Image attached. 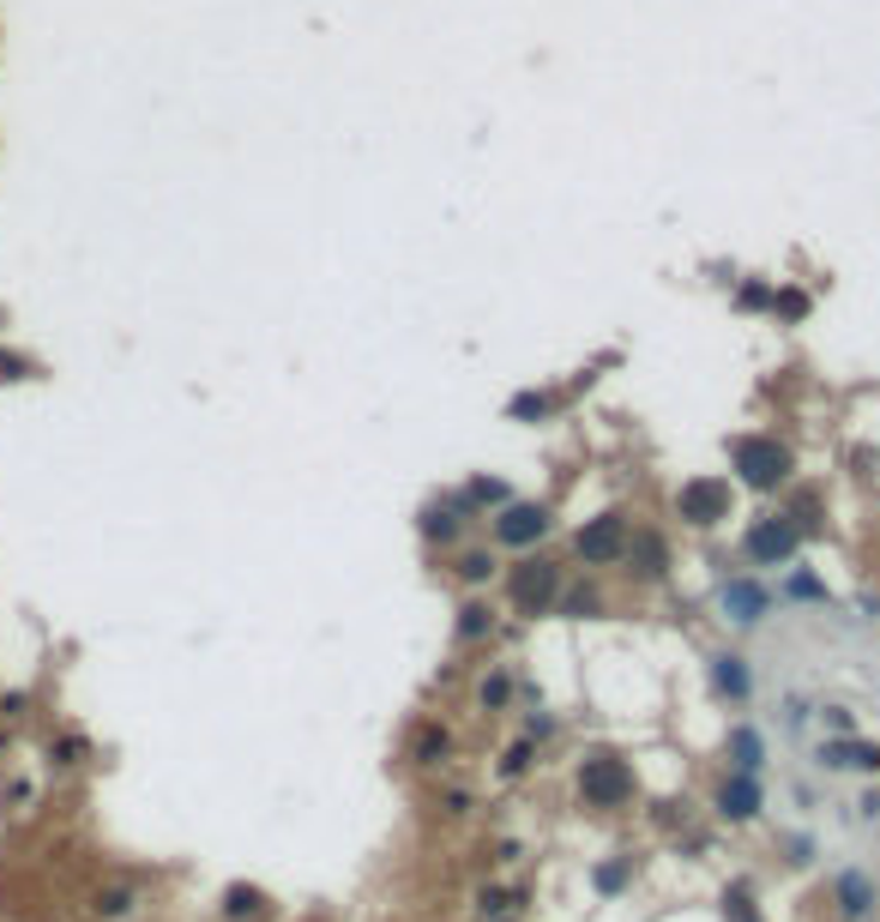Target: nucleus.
Returning <instances> with one entry per match:
<instances>
[{"instance_id": "obj_4", "label": "nucleus", "mask_w": 880, "mask_h": 922, "mask_svg": "<svg viewBox=\"0 0 880 922\" xmlns=\"http://www.w3.org/2000/svg\"><path fill=\"white\" fill-rule=\"evenodd\" d=\"M803 543H808V537L796 531V519H790L784 507H772V513H760V519H748V531H742V561H748V567H760V573L796 567Z\"/></svg>"}, {"instance_id": "obj_27", "label": "nucleus", "mask_w": 880, "mask_h": 922, "mask_svg": "<svg viewBox=\"0 0 880 922\" xmlns=\"http://www.w3.org/2000/svg\"><path fill=\"white\" fill-rule=\"evenodd\" d=\"M778 603H820V610H827L832 591H827V585H820L808 567H790L784 579H778Z\"/></svg>"}, {"instance_id": "obj_28", "label": "nucleus", "mask_w": 880, "mask_h": 922, "mask_svg": "<svg viewBox=\"0 0 880 922\" xmlns=\"http://www.w3.org/2000/svg\"><path fill=\"white\" fill-rule=\"evenodd\" d=\"M555 410H561V398L555 392H537V386L506 398V422H543V416H555Z\"/></svg>"}, {"instance_id": "obj_16", "label": "nucleus", "mask_w": 880, "mask_h": 922, "mask_svg": "<svg viewBox=\"0 0 880 922\" xmlns=\"http://www.w3.org/2000/svg\"><path fill=\"white\" fill-rule=\"evenodd\" d=\"M501 634V615H494V603L482 598V591H470L465 603H459V615H453V646L465 651V646H489V639Z\"/></svg>"}, {"instance_id": "obj_21", "label": "nucleus", "mask_w": 880, "mask_h": 922, "mask_svg": "<svg viewBox=\"0 0 880 922\" xmlns=\"http://www.w3.org/2000/svg\"><path fill=\"white\" fill-rule=\"evenodd\" d=\"M718 910H724V922H766V910H760V886H754L748 874L724 881V893H718Z\"/></svg>"}, {"instance_id": "obj_32", "label": "nucleus", "mask_w": 880, "mask_h": 922, "mask_svg": "<svg viewBox=\"0 0 880 922\" xmlns=\"http://www.w3.org/2000/svg\"><path fill=\"white\" fill-rule=\"evenodd\" d=\"M518 736H531L537 748H543V741H555V736H561V717L537 705V712H525V729H518Z\"/></svg>"}, {"instance_id": "obj_33", "label": "nucleus", "mask_w": 880, "mask_h": 922, "mask_svg": "<svg viewBox=\"0 0 880 922\" xmlns=\"http://www.w3.org/2000/svg\"><path fill=\"white\" fill-rule=\"evenodd\" d=\"M820 712V729H827V736H856V712L851 705H815Z\"/></svg>"}, {"instance_id": "obj_40", "label": "nucleus", "mask_w": 880, "mask_h": 922, "mask_svg": "<svg viewBox=\"0 0 880 922\" xmlns=\"http://www.w3.org/2000/svg\"><path fill=\"white\" fill-rule=\"evenodd\" d=\"M440 802H447V814H453V820H465V814H470V790H465V784H453V790L440 796Z\"/></svg>"}, {"instance_id": "obj_2", "label": "nucleus", "mask_w": 880, "mask_h": 922, "mask_svg": "<svg viewBox=\"0 0 880 922\" xmlns=\"http://www.w3.org/2000/svg\"><path fill=\"white\" fill-rule=\"evenodd\" d=\"M724 453H730L736 482L754 489V494H784L790 482H796V453H790L778 434H736Z\"/></svg>"}, {"instance_id": "obj_14", "label": "nucleus", "mask_w": 880, "mask_h": 922, "mask_svg": "<svg viewBox=\"0 0 880 922\" xmlns=\"http://www.w3.org/2000/svg\"><path fill=\"white\" fill-rule=\"evenodd\" d=\"M815 766H820V772H868V778H880V741L827 736V741L815 748Z\"/></svg>"}, {"instance_id": "obj_1", "label": "nucleus", "mask_w": 880, "mask_h": 922, "mask_svg": "<svg viewBox=\"0 0 880 922\" xmlns=\"http://www.w3.org/2000/svg\"><path fill=\"white\" fill-rule=\"evenodd\" d=\"M573 796L591 814H627L639 802V772L622 748H585L573 760Z\"/></svg>"}, {"instance_id": "obj_37", "label": "nucleus", "mask_w": 880, "mask_h": 922, "mask_svg": "<svg viewBox=\"0 0 880 922\" xmlns=\"http://www.w3.org/2000/svg\"><path fill=\"white\" fill-rule=\"evenodd\" d=\"M651 820H658V826H663V832L687 826V802H658V808H651Z\"/></svg>"}, {"instance_id": "obj_34", "label": "nucleus", "mask_w": 880, "mask_h": 922, "mask_svg": "<svg viewBox=\"0 0 880 922\" xmlns=\"http://www.w3.org/2000/svg\"><path fill=\"white\" fill-rule=\"evenodd\" d=\"M772 302H778V290H772V284H760V278L736 290V308H742V314H760V308H772Z\"/></svg>"}, {"instance_id": "obj_3", "label": "nucleus", "mask_w": 880, "mask_h": 922, "mask_svg": "<svg viewBox=\"0 0 880 922\" xmlns=\"http://www.w3.org/2000/svg\"><path fill=\"white\" fill-rule=\"evenodd\" d=\"M501 585H506V610L518 622H543V615H555V598H561V585H567V573H561V561H549L537 549V555H518L513 567H501Z\"/></svg>"}, {"instance_id": "obj_35", "label": "nucleus", "mask_w": 880, "mask_h": 922, "mask_svg": "<svg viewBox=\"0 0 880 922\" xmlns=\"http://www.w3.org/2000/svg\"><path fill=\"white\" fill-rule=\"evenodd\" d=\"M808 308H815V302H808L803 290H778V302H772V314H778V320H790V325L808 320Z\"/></svg>"}, {"instance_id": "obj_25", "label": "nucleus", "mask_w": 880, "mask_h": 922, "mask_svg": "<svg viewBox=\"0 0 880 922\" xmlns=\"http://www.w3.org/2000/svg\"><path fill=\"white\" fill-rule=\"evenodd\" d=\"M459 494H465V507L477 513V519H494V513H501L506 501H518V494L506 489L501 477H470V482H465V489H459Z\"/></svg>"}, {"instance_id": "obj_30", "label": "nucleus", "mask_w": 880, "mask_h": 922, "mask_svg": "<svg viewBox=\"0 0 880 922\" xmlns=\"http://www.w3.org/2000/svg\"><path fill=\"white\" fill-rule=\"evenodd\" d=\"M784 513L796 519V531H820V489H790V501H784Z\"/></svg>"}, {"instance_id": "obj_6", "label": "nucleus", "mask_w": 880, "mask_h": 922, "mask_svg": "<svg viewBox=\"0 0 880 922\" xmlns=\"http://www.w3.org/2000/svg\"><path fill=\"white\" fill-rule=\"evenodd\" d=\"M549 537H555V507L549 501H506L489 519V543L513 549V555H537Z\"/></svg>"}, {"instance_id": "obj_41", "label": "nucleus", "mask_w": 880, "mask_h": 922, "mask_svg": "<svg viewBox=\"0 0 880 922\" xmlns=\"http://www.w3.org/2000/svg\"><path fill=\"white\" fill-rule=\"evenodd\" d=\"M856 808H863V820H875V814H880V790H868V796H863V802H856Z\"/></svg>"}, {"instance_id": "obj_5", "label": "nucleus", "mask_w": 880, "mask_h": 922, "mask_svg": "<svg viewBox=\"0 0 880 922\" xmlns=\"http://www.w3.org/2000/svg\"><path fill=\"white\" fill-rule=\"evenodd\" d=\"M675 519L687 525V531H718V525H730L736 519V482L730 477H687L682 489H675Z\"/></svg>"}, {"instance_id": "obj_9", "label": "nucleus", "mask_w": 880, "mask_h": 922, "mask_svg": "<svg viewBox=\"0 0 880 922\" xmlns=\"http://www.w3.org/2000/svg\"><path fill=\"white\" fill-rule=\"evenodd\" d=\"M772 610H778V591L760 573H730V579L718 585V615H724L730 627H760Z\"/></svg>"}, {"instance_id": "obj_31", "label": "nucleus", "mask_w": 880, "mask_h": 922, "mask_svg": "<svg viewBox=\"0 0 880 922\" xmlns=\"http://www.w3.org/2000/svg\"><path fill=\"white\" fill-rule=\"evenodd\" d=\"M477 917L482 922H501V917H513V893H506V886H477Z\"/></svg>"}, {"instance_id": "obj_10", "label": "nucleus", "mask_w": 880, "mask_h": 922, "mask_svg": "<svg viewBox=\"0 0 880 922\" xmlns=\"http://www.w3.org/2000/svg\"><path fill=\"white\" fill-rule=\"evenodd\" d=\"M712 820L718 826H754V820L766 814V784L748 778V772H724V778L712 784Z\"/></svg>"}, {"instance_id": "obj_11", "label": "nucleus", "mask_w": 880, "mask_h": 922, "mask_svg": "<svg viewBox=\"0 0 880 922\" xmlns=\"http://www.w3.org/2000/svg\"><path fill=\"white\" fill-rule=\"evenodd\" d=\"M622 567H627V579H634V585H670V573H675V549H670V537H663L658 525H634Z\"/></svg>"}, {"instance_id": "obj_29", "label": "nucleus", "mask_w": 880, "mask_h": 922, "mask_svg": "<svg viewBox=\"0 0 880 922\" xmlns=\"http://www.w3.org/2000/svg\"><path fill=\"white\" fill-rule=\"evenodd\" d=\"M531 766H537V741H531V736H513V741H506V753L494 760V778H501V784H518Z\"/></svg>"}, {"instance_id": "obj_12", "label": "nucleus", "mask_w": 880, "mask_h": 922, "mask_svg": "<svg viewBox=\"0 0 880 922\" xmlns=\"http://www.w3.org/2000/svg\"><path fill=\"white\" fill-rule=\"evenodd\" d=\"M470 525H477V513L465 507V494H440V501H428V507L416 513V531L435 549H459V537H465Z\"/></svg>"}, {"instance_id": "obj_13", "label": "nucleus", "mask_w": 880, "mask_h": 922, "mask_svg": "<svg viewBox=\"0 0 880 922\" xmlns=\"http://www.w3.org/2000/svg\"><path fill=\"white\" fill-rule=\"evenodd\" d=\"M706 676H712V693L724 705H748L754 700V663H748V651H736V646H718L712 657H706Z\"/></svg>"}, {"instance_id": "obj_19", "label": "nucleus", "mask_w": 880, "mask_h": 922, "mask_svg": "<svg viewBox=\"0 0 880 922\" xmlns=\"http://www.w3.org/2000/svg\"><path fill=\"white\" fill-rule=\"evenodd\" d=\"M724 760H730V772H748V778H760V772H766V736L748 724V717H742V724H730Z\"/></svg>"}, {"instance_id": "obj_42", "label": "nucleus", "mask_w": 880, "mask_h": 922, "mask_svg": "<svg viewBox=\"0 0 880 922\" xmlns=\"http://www.w3.org/2000/svg\"><path fill=\"white\" fill-rule=\"evenodd\" d=\"M863 610H868V615H880V598H863Z\"/></svg>"}, {"instance_id": "obj_38", "label": "nucleus", "mask_w": 880, "mask_h": 922, "mask_svg": "<svg viewBox=\"0 0 880 922\" xmlns=\"http://www.w3.org/2000/svg\"><path fill=\"white\" fill-rule=\"evenodd\" d=\"M808 712H815V705H808L803 693H784V729H803Z\"/></svg>"}, {"instance_id": "obj_18", "label": "nucleus", "mask_w": 880, "mask_h": 922, "mask_svg": "<svg viewBox=\"0 0 880 922\" xmlns=\"http://www.w3.org/2000/svg\"><path fill=\"white\" fill-rule=\"evenodd\" d=\"M555 615H561V622H603V615H609L603 585H597V579H567V585H561V598H555Z\"/></svg>"}, {"instance_id": "obj_43", "label": "nucleus", "mask_w": 880, "mask_h": 922, "mask_svg": "<svg viewBox=\"0 0 880 922\" xmlns=\"http://www.w3.org/2000/svg\"><path fill=\"white\" fill-rule=\"evenodd\" d=\"M501 922H518V917H501Z\"/></svg>"}, {"instance_id": "obj_15", "label": "nucleus", "mask_w": 880, "mask_h": 922, "mask_svg": "<svg viewBox=\"0 0 880 922\" xmlns=\"http://www.w3.org/2000/svg\"><path fill=\"white\" fill-rule=\"evenodd\" d=\"M218 917L223 922H272L278 917V898L266 893V886H254V881H230L218 893Z\"/></svg>"}, {"instance_id": "obj_23", "label": "nucleus", "mask_w": 880, "mask_h": 922, "mask_svg": "<svg viewBox=\"0 0 880 922\" xmlns=\"http://www.w3.org/2000/svg\"><path fill=\"white\" fill-rule=\"evenodd\" d=\"M133 910H139V886H133V881H109V886H97V893H91V917L97 922H127Z\"/></svg>"}, {"instance_id": "obj_39", "label": "nucleus", "mask_w": 880, "mask_h": 922, "mask_svg": "<svg viewBox=\"0 0 880 922\" xmlns=\"http://www.w3.org/2000/svg\"><path fill=\"white\" fill-rule=\"evenodd\" d=\"M30 712V693L13 688V693H0V717H25Z\"/></svg>"}, {"instance_id": "obj_22", "label": "nucleus", "mask_w": 880, "mask_h": 922, "mask_svg": "<svg viewBox=\"0 0 880 922\" xmlns=\"http://www.w3.org/2000/svg\"><path fill=\"white\" fill-rule=\"evenodd\" d=\"M453 760V729L447 724H416V736H411V766H447Z\"/></svg>"}, {"instance_id": "obj_8", "label": "nucleus", "mask_w": 880, "mask_h": 922, "mask_svg": "<svg viewBox=\"0 0 880 922\" xmlns=\"http://www.w3.org/2000/svg\"><path fill=\"white\" fill-rule=\"evenodd\" d=\"M827 910L832 922H868L880 910V881L863 869V862H844V869H832L827 881Z\"/></svg>"}, {"instance_id": "obj_7", "label": "nucleus", "mask_w": 880, "mask_h": 922, "mask_svg": "<svg viewBox=\"0 0 880 922\" xmlns=\"http://www.w3.org/2000/svg\"><path fill=\"white\" fill-rule=\"evenodd\" d=\"M627 537H634V519H627L622 507H603L597 519H585L579 531H573V561H579L585 573H597V567H622Z\"/></svg>"}, {"instance_id": "obj_26", "label": "nucleus", "mask_w": 880, "mask_h": 922, "mask_svg": "<svg viewBox=\"0 0 880 922\" xmlns=\"http://www.w3.org/2000/svg\"><path fill=\"white\" fill-rule=\"evenodd\" d=\"M42 760H49L54 772H78L85 760H91V736H85V729H61V736H49Z\"/></svg>"}, {"instance_id": "obj_17", "label": "nucleus", "mask_w": 880, "mask_h": 922, "mask_svg": "<svg viewBox=\"0 0 880 922\" xmlns=\"http://www.w3.org/2000/svg\"><path fill=\"white\" fill-rule=\"evenodd\" d=\"M447 573H453L465 591H489V585L501 579V549H494V543H470V549H459V555H453V567H447Z\"/></svg>"}, {"instance_id": "obj_36", "label": "nucleus", "mask_w": 880, "mask_h": 922, "mask_svg": "<svg viewBox=\"0 0 880 922\" xmlns=\"http://www.w3.org/2000/svg\"><path fill=\"white\" fill-rule=\"evenodd\" d=\"M784 862H790V869H808V862H815V838H808V832H790V838H784Z\"/></svg>"}, {"instance_id": "obj_20", "label": "nucleus", "mask_w": 880, "mask_h": 922, "mask_svg": "<svg viewBox=\"0 0 880 922\" xmlns=\"http://www.w3.org/2000/svg\"><path fill=\"white\" fill-rule=\"evenodd\" d=\"M513 700H518L513 663H489V669H482V681H477V705H482V712H513Z\"/></svg>"}, {"instance_id": "obj_24", "label": "nucleus", "mask_w": 880, "mask_h": 922, "mask_svg": "<svg viewBox=\"0 0 880 922\" xmlns=\"http://www.w3.org/2000/svg\"><path fill=\"white\" fill-rule=\"evenodd\" d=\"M634 874H639V862L627 857V850H615V857H603V862L591 869V893H597V898H622L627 886H634Z\"/></svg>"}]
</instances>
